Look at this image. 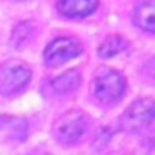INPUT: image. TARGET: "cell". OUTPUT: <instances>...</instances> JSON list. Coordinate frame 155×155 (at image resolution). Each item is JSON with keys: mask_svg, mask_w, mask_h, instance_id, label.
I'll return each instance as SVG.
<instances>
[{"mask_svg": "<svg viewBox=\"0 0 155 155\" xmlns=\"http://www.w3.org/2000/svg\"><path fill=\"white\" fill-rule=\"evenodd\" d=\"M31 79V69L18 60H9L0 66V93L11 95L22 90Z\"/></svg>", "mask_w": 155, "mask_h": 155, "instance_id": "obj_1", "label": "cell"}, {"mask_svg": "<svg viewBox=\"0 0 155 155\" xmlns=\"http://www.w3.org/2000/svg\"><path fill=\"white\" fill-rule=\"evenodd\" d=\"M82 48L75 38H57L46 48L44 60L49 66H58V64H64L75 57H79Z\"/></svg>", "mask_w": 155, "mask_h": 155, "instance_id": "obj_4", "label": "cell"}, {"mask_svg": "<svg viewBox=\"0 0 155 155\" xmlns=\"http://www.w3.org/2000/svg\"><path fill=\"white\" fill-rule=\"evenodd\" d=\"M126 90L124 77L111 69H102L95 79V97L102 102H115Z\"/></svg>", "mask_w": 155, "mask_h": 155, "instance_id": "obj_2", "label": "cell"}, {"mask_svg": "<svg viewBox=\"0 0 155 155\" xmlns=\"http://www.w3.org/2000/svg\"><path fill=\"white\" fill-rule=\"evenodd\" d=\"M126 46H128V44H126V40H124L122 37H119V35H110V37L101 44V48H99V57H102V58L113 57V55L124 51Z\"/></svg>", "mask_w": 155, "mask_h": 155, "instance_id": "obj_10", "label": "cell"}, {"mask_svg": "<svg viewBox=\"0 0 155 155\" xmlns=\"http://www.w3.org/2000/svg\"><path fill=\"white\" fill-rule=\"evenodd\" d=\"M133 18L139 28L155 33V0H142L135 9Z\"/></svg>", "mask_w": 155, "mask_h": 155, "instance_id": "obj_8", "label": "cell"}, {"mask_svg": "<svg viewBox=\"0 0 155 155\" xmlns=\"http://www.w3.org/2000/svg\"><path fill=\"white\" fill-rule=\"evenodd\" d=\"M84 131H86V119L79 111L68 113L66 117L60 119V122L57 126V137L66 144L79 140L84 135Z\"/></svg>", "mask_w": 155, "mask_h": 155, "instance_id": "obj_5", "label": "cell"}, {"mask_svg": "<svg viewBox=\"0 0 155 155\" xmlns=\"http://www.w3.org/2000/svg\"><path fill=\"white\" fill-rule=\"evenodd\" d=\"M81 82V73L79 71H68L57 79L51 81V88L57 91V93H69L73 91Z\"/></svg>", "mask_w": 155, "mask_h": 155, "instance_id": "obj_9", "label": "cell"}, {"mask_svg": "<svg viewBox=\"0 0 155 155\" xmlns=\"http://www.w3.org/2000/svg\"><path fill=\"white\" fill-rule=\"evenodd\" d=\"M155 119V102L151 99H140L133 102L122 115L120 126L122 130H140Z\"/></svg>", "mask_w": 155, "mask_h": 155, "instance_id": "obj_3", "label": "cell"}, {"mask_svg": "<svg viewBox=\"0 0 155 155\" xmlns=\"http://www.w3.org/2000/svg\"><path fill=\"white\" fill-rule=\"evenodd\" d=\"M28 133V124L22 119H0V142L2 140H11V142H20L26 139Z\"/></svg>", "mask_w": 155, "mask_h": 155, "instance_id": "obj_7", "label": "cell"}, {"mask_svg": "<svg viewBox=\"0 0 155 155\" xmlns=\"http://www.w3.org/2000/svg\"><path fill=\"white\" fill-rule=\"evenodd\" d=\"M99 6V0H60L58 11L71 18H82L93 13Z\"/></svg>", "mask_w": 155, "mask_h": 155, "instance_id": "obj_6", "label": "cell"}]
</instances>
